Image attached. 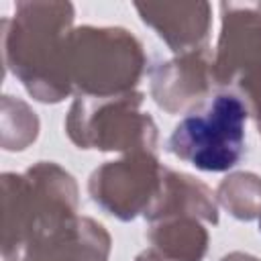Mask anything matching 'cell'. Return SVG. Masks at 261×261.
<instances>
[{
  "mask_svg": "<svg viewBox=\"0 0 261 261\" xmlns=\"http://www.w3.org/2000/svg\"><path fill=\"white\" fill-rule=\"evenodd\" d=\"M71 22L69 2H18L2 20L4 63L41 102H61L73 90L67 65Z\"/></svg>",
  "mask_w": 261,
  "mask_h": 261,
  "instance_id": "cell-1",
  "label": "cell"
},
{
  "mask_svg": "<svg viewBox=\"0 0 261 261\" xmlns=\"http://www.w3.org/2000/svg\"><path fill=\"white\" fill-rule=\"evenodd\" d=\"M4 261H18L45 230L75 216L77 186L57 163L39 161L24 173H4Z\"/></svg>",
  "mask_w": 261,
  "mask_h": 261,
  "instance_id": "cell-2",
  "label": "cell"
},
{
  "mask_svg": "<svg viewBox=\"0 0 261 261\" xmlns=\"http://www.w3.org/2000/svg\"><path fill=\"white\" fill-rule=\"evenodd\" d=\"M71 88L88 98L135 92L145 69L141 41L120 27H77L69 35Z\"/></svg>",
  "mask_w": 261,
  "mask_h": 261,
  "instance_id": "cell-3",
  "label": "cell"
},
{
  "mask_svg": "<svg viewBox=\"0 0 261 261\" xmlns=\"http://www.w3.org/2000/svg\"><path fill=\"white\" fill-rule=\"evenodd\" d=\"M249 110L234 92H218L192 108L167 139V149L202 171H226L245 155Z\"/></svg>",
  "mask_w": 261,
  "mask_h": 261,
  "instance_id": "cell-4",
  "label": "cell"
},
{
  "mask_svg": "<svg viewBox=\"0 0 261 261\" xmlns=\"http://www.w3.org/2000/svg\"><path fill=\"white\" fill-rule=\"evenodd\" d=\"M141 104V92L110 98L80 96L67 112L65 130L80 149L155 153L157 126L139 110Z\"/></svg>",
  "mask_w": 261,
  "mask_h": 261,
  "instance_id": "cell-5",
  "label": "cell"
},
{
  "mask_svg": "<svg viewBox=\"0 0 261 261\" xmlns=\"http://www.w3.org/2000/svg\"><path fill=\"white\" fill-rule=\"evenodd\" d=\"M222 27L212 59L218 86H234L249 114L261 120V2H222Z\"/></svg>",
  "mask_w": 261,
  "mask_h": 261,
  "instance_id": "cell-6",
  "label": "cell"
},
{
  "mask_svg": "<svg viewBox=\"0 0 261 261\" xmlns=\"http://www.w3.org/2000/svg\"><path fill=\"white\" fill-rule=\"evenodd\" d=\"M165 167L155 153H126L118 161H106L90 175L88 190L92 200L120 220H133L153 208L163 181Z\"/></svg>",
  "mask_w": 261,
  "mask_h": 261,
  "instance_id": "cell-7",
  "label": "cell"
},
{
  "mask_svg": "<svg viewBox=\"0 0 261 261\" xmlns=\"http://www.w3.org/2000/svg\"><path fill=\"white\" fill-rule=\"evenodd\" d=\"M212 84V59L208 51L184 53L151 69V96L167 112L196 108L208 98Z\"/></svg>",
  "mask_w": 261,
  "mask_h": 261,
  "instance_id": "cell-8",
  "label": "cell"
},
{
  "mask_svg": "<svg viewBox=\"0 0 261 261\" xmlns=\"http://www.w3.org/2000/svg\"><path fill=\"white\" fill-rule=\"evenodd\" d=\"M110 234L92 218L73 216L41 232L18 261H108Z\"/></svg>",
  "mask_w": 261,
  "mask_h": 261,
  "instance_id": "cell-9",
  "label": "cell"
},
{
  "mask_svg": "<svg viewBox=\"0 0 261 261\" xmlns=\"http://www.w3.org/2000/svg\"><path fill=\"white\" fill-rule=\"evenodd\" d=\"M145 24L177 55L206 51L212 12L208 2H165V4H137Z\"/></svg>",
  "mask_w": 261,
  "mask_h": 261,
  "instance_id": "cell-10",
  "label": "cell"
},
{
  "mask_svg": "<svg viewBox=\"0 0 261 261\" xmlns=\"http://www.w3.org/2000/svg\"><path fill=\"white\" fill-rule=\"evenodd\" d=\"M171 216H192L198 220L218 222V208L212 198V192L198 179L186 173H177L165 167L161 192L147 212V220H163Z\"/></svg>",
  "mask_w": 261,
  "mask_h": 261,
  "instance_id": "cell-11",
  "label": "cell"
},
{
  "mask_svg": "<svg viewBox=\"0 0 261 261\" xmlns=\"http://www.w3.org/2000/svg\"><path fill=\"white\" fill-rule=\"evenodd\" d=\"M153 251L165 261H202L208 247V232L198 218L171 216L155 220L147 232Z\"/></svg>",
  "mask_w": 261,
  "mask_h": 261,
  "instance_id": "cell-12",
  "label": "cell"
},
{
  "mask_svg": "<svg viewBox=\"0 0 261 261\" xmlns=\"http://www.w3.org/2000/svg\"><path fill=\"white\" fill-rule=\"evenodd\" d=\"M218 202L241 220H253L261 214V177L249 171L232 173L218 186Z\"/></svg>",
  "mask_w": 261,
  "mask_h": 261,
  "instance_id": "cell-13",
  "label": "cell"
},
{
  "mask_svg": "<svg viewBox=\"0 0 261 261\" xmlns=\"http://www.w3.org/2000/svg\"><path fill=\"white\" fill-rule=\"evenodd\" d=\"M12 128H16V133L10 137L8 143H4V149L20 151V149H27V145H31L37 139L39 120H37L35 112L24 102H20L12 96H4V100H2V137L10 135Z\"/></svg>",
  "mask_w": 261,
  "mask_h": 261,
  "instance_id": "cell-14",
  "label": "cell"
},
{
  "mask_svg": "<svg viewBox=\"0 0 261 261\" xmlns=\"http://www.w3.org/2000/svg\"><path fill=\"white\" fill-rule=\"evenodd\" d=\"M222 261H261L253 255H247V253H230L226 257H222Z\"/></svg>",
  "mask_w": 261,
  "mask_h": 261,
  "instance_id": "cell-15",
  "label": "cell"
},
{
  "mask_svg": "<svg viewBox=\"0 0 261 261\" xmlns=\"http://www.w3.org/2000/svg\"><path fill=\"white\" fill-rule=\"evenodd\" d=\"M135 261H165V259H161L155 251H143Z\"/></svg>",
  "mask_w": 261,
  "mask_h": 261,
  "instance_id": "cell-16",
  "label": "cell"
},
{
  "mask_svg": "<svg viewBox=\"0 0 261 261\" xmlns=\"http://www.w3.org/2000/svg\"><path fill=\"white\" fill-rule=\"evenodd\" d=\"M259 226H261V214H259Z\"/></svg>",
  "mask_w": 261,
  "mask_h": 261,
  "instance_id": "cell-17",
  "label": "cell"
},
{
  "mask_svg": "<svg viewBox=\"0 0 261 261\" xmlns=\"http://www.w3.org/2000/svg\"><path fill=\"white\" fill-rule=\"evenodd\" d=\"M259 130H261V120H259Z\"/></svg>",
  "mask_w": 261,
  "mask_h": 261,
  "instance_id": "cell-18",
  "label": "cell"
}]
</instances>
